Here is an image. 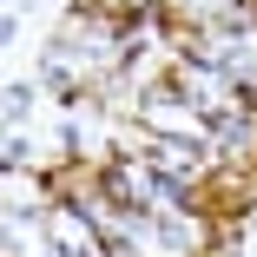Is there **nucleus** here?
I'll use <instances>...</instances> for the list:
<instances>
[{
	"label": "nucleus",
	"mask_w": 257,
	"mask_h": 257,
	"mask_svg": "<svg viewBox=\"0 0 257 257\" xmlns=\"http://www.w3.org/2000/svg\"><path fill=\"white\" fill-rule=\"evenodd\" d=\"M231 152H224V159H257V125H244V119H231L224 132H218Z\"/></svg>",
	"instance_id": "f257e3e1"
},
{
	"label": "nucleus",
	"mask_w": 257,
	"mask_h": 257,
	"mask_svg": "<svg viewBox=\"0 0 257 257\" xmlns=\"http://www.w3.org/2000/svg\"><path fill=\"white\" fill-rule=\"evenodd\" d=\"M112 7H139V14H152V0H112Z\"/></svg>",
	"instance_id": "f03ea898"
}]
</instances>
